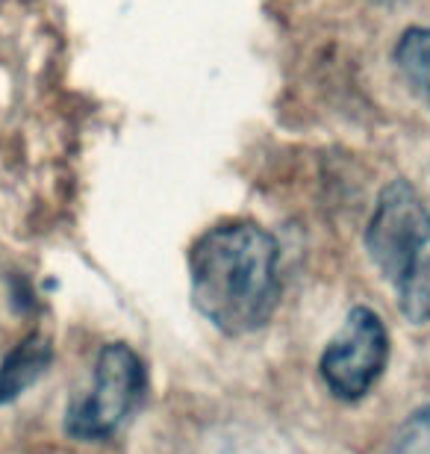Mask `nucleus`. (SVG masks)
<instances>
[{"instance_id": "5", "label": "nucleus", "mask_w": 430, "mask_h": 454, "mask_svg": "<svg viewBox=\"0 0 430 454\" xmlns=\"http://www.w3.org/2000/svg\"><path fill=\"white\" fill-rule=\"evenodd\" d=\"M53 360V348L44 337H27L0 360V404H9L27 387H33Z\"/></svg>"}, {"instance_id": "3", "label": "nucleus", "mask_w": 430, "mask_h": 454, "mask_svg": "<svg viewBox=\"0 0 430 454\" xmlns=\"http://www.w3.org/2000/svg\"><path fill=\"white\" fill-rule=\"evenodd\" d=\"M148 393V369L130 345L100 348L91 389L66 413V431L77 440H106L130 419Z\"/></svg>"}, {"instance_id": "2", "label": "nucleus", "mask_w": 430, "mask_h": 454, "mask_svg": "<svg viewBox=\"0 0 430 454\" xmlns=\"http://www.w3.org/2000/svg\"><path fill=\"white\" fill-rule=\"evenodd\" d=\"M365 251L395 289L407 322H430V210L410 180L383 189L365 227Z\"/></svg>"}, {"instance_id": "4", "label": "nucleus", "mask_w": 430, "mask_h": 454, "mask_svg": "<svg viewBox=\"0 0 430 454\" xmlns=\"http://www.w3.org/2000/svg\"><path fill=\"white\" fill-rule=\"evenodd\" d=\"M387 360V325L369 307H354L345 316L340 333L324 348L322 360H318V372H322V380L336 398L356 402L380 380Z\"/></svg>"}, {"instance_id": "7", "label": "nucleus", "mask_w": 430, "mask_h": 454, "mask_svg": "<svg viewBox=\"0 0 430 454\" xmlns=\"http://www.w3.org/2000/svg\"><path fill=\"white\" fill-rule=\"evenodd\" d=\"M389 454H430V404L416 411L395 431Z\"/></svg>"}, {"instance_id": "6", "label": "nucleus", "mask_w": 430, "mask_h": 454, "mask_svg": "<svg viewBox=\"0 0 430 454\" xmlns=\"http://www.w3.org/2000/svg\"><path fill=\"white\" fill-rule=\"evenodd\" d=\"M395 66L407 86L430 106V27H410L395 44Z\"/></svg>"}, {"instance_id": "1", "label": "nucleus", "mask_w": 430, "mask_h": 454, "mask_svg": "<svg viewBox=\"0 0 430 454\" xmlns=\"http://www.w3.org/2000/svg\"><path fill=\"white\" fill-rule=\"evenodd\" d=\"M278 239L254 222H222L189 251L192 301L227 337L265 328L280 304Z\"/></svg>"}]
</instances>
